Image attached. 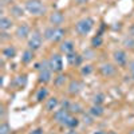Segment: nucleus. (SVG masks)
<instances>
[{
	"instance_id": "nucleus-1",
	"label": "nucleus",
	"mask_w": 134,
	"mask_h": 134,
	"mask_svg": "<svg viewBox=\"0 0 134 134\" xmlns=\"http://www.w3.org/2000/svg\"><path fill=\"white\" fill-rule=\"evenodd\" d=\"M94 19L90 18V16H86V18H82L81 20H78L76 21V24H75V31L78 35H81V36H86L88 35L93 28H94Z\"/></svg>"
},
{
	"instance_id": "nucleus-2",
	"label": "nucleus",
	"mask_w": 134,
	"mask_h": 134,
	"mask_svg": "<svg viewBox=\"0 0 134 134\" xmlns=\"http://www.w3.org/2000/svg\"><path fill=\"white\" fill-rule=\"evenodd\" d=\"M24 9L31 16H42L46 14V5L42 0H27Z\"/></svg>"
},
{
	"instance_id": "nucleus-3",
	"label": "nucleus",
	"mask_w": 134,
	"mask_h": 134,
	"mask_svg": "<svg viewBox=\"0 0 134 134\" xmlns=\"http://www.w3.org/2000/svg\"><path fill=\"white\" fill-rule=\"evenodd\" d=\"M43 34L40 32V31H38V30H34L32 32H31V35H30V38L27 39V47L30 48V50H32V51H38V50H40V47H42V44H43Z\"/></svg>"
},
{
	"instance_id": "nucleus-4",
	"label": "nucleus",
	"mask_w": 134,
	"mask_h": 134,
	"mask_svg": "<svg viewBox=\"0 0 134 134\" xmlns=\"http://www.w3.org/2000/svg\"><path fill=\"white\" fill-rule=\"evenodd\" d=\"M48 63H50V67L54 74H59L64 69V62H63L62 54H52L48 59Z\"/></svg>"
},
{
	"instance_id": "nucleus-5",
	"label": "nucleus",
	"mask_w": 134,
	"mask_h": 134,
	"mask_svg": "<svg viewBox=\"0 0 134 134\" xmlns=\"http://www.w3.org/2000/svg\"><path fill=\"white\" fill-rule=\"evenodd\" d=\"M71 115H72V114L70 113L69 110L59 107V109H57V110L54 111V114H52V119H54V122H57V124H59V125L64 126V124L67 122V119H69Z\"/></svg>"
},
{
	"instance_id": "nucleus-6",
	"label": "nucleus",
	"mask_w": 134,
	"mask_h": 134,
	"mask_svg": "<svg viewBox=\"0 0 134 134\" xmlns=\"http://www.w3.org/2000/svg\"><path fill=\"white\" fill-rule=\"evenodd\" d=\"M113 60L115 63V66L118 67H127L129 64V58H127V54L125 50H115L113 52Z\"/></svg>"
},
{
	"instance_id": "nucleus-7",
	"label": "nucleus",
	"mask_w": 134,
	"mask_h": 134,
	"mask_svg": "<svg viewBox=\"0 0 134 134\" xmlns=\"http://www.w3.org/2000/svg\"><path fill=\"white\" fill-rule=\"evenodd\" d=\"M30 35H31V27L28 23H21L15 30V36L19 40H26L30 38Z\"/></svg>"
},
{
	"instance_id": "nucleus-8",
	"label": "nucleus",
	"mask_w": 134,
	"mask_h": 134,
	"mask_svg": "<svg viewBox=\"0 0 134 134\" xmlns=\"http://www.w3.org/2000/svg\"><path fill=\"white\" fill-rule=\"evenodd\" d=\"M99 74L105 76V78H111V76H114L115 72H117V67L115 64L113 63H102L99 66V69H98Z\"/></svg>"
},
{
	"instance_id": "nucleus-9",
	"label": "nucleus",
	"mask_w": 134,
	"mask_h": 134,
	"mask_svg": "<svg viewBox=\"0 0 134 134\" xmlns=\"http://www.w3.org/2000/svg\"><path fill=\"white\" fill-rule=\"evenodd\" d=\"M48 21L50 24L54 26V27H62V24L64 23V15L62 11H54V12L50 14V18H48Z\"/></svg>"
},
{
	"instance_id": "nucleus-10",
	"label": "nucleus",
	"mask_w": 134,
	"mask_h": 134,
	"mask_svg": "<svg viewBox=\"0 0 134 134\" xmlns=\"http://www.w3.org/2000/svg\"><path fill=\"white\" fill-rule=\"evenodd\" d=\"M66 60H67V63H69L70 66L79 67V66H82L85 58H83V55H81V54H78V52L74 51L71 54H67L66 55Z\"/></svg>"
},
{
	"instance_id": "nucleus-11",
	"label": "nucleus",
	"mask_w": 134,
	"mask_h": 134,
	"mask_svg": "<svg viewBox=\"0 0 134 134\" xmlns=\"http://www.w3.org/2000/svg\"><path fill=\"white\" fill-rule=\"evenodd\" d=\"M82 91V83L81 81H78V79H72L70 81L69 86H67V93H69L71 97H76V95H79Z\"/></svg>"
},
{
	"instance_id": "nucleus-12",
	"label": "nucleus",
	"mask_w": 134,
	"mask_h": 134,
	"mask_svg": "<svg viewBox=\"0 0 134 134\" xmlns=\"http://www.w3.org/2000/svg\"><path fill=\"white\" fill-rule=\"evenodd\" d=\"M59 51H60V54H64V55L74 52L75 51V43L72 40H63L59 44Z\"/></svg>"
},
{
	"instance_id": "nucleus-13",
	"label": "nucleus",
	"mask_w": 134,
	"mask_h": 134,
	"mask_svg": "<svg viewBox=\"0 0 134 134\" xmlns=\"http://www.w3.org/2000/svg\"><path fill=\"white\" fill-rule=\"evenodd\" d=\"M60 106V100L57 97H50L46 100V111L47 113H54L55 110Z\"/></svg>"
},
{
	"instance_id": "nucleus-14",
	"label": "nucleus",
	"mask_w": 134,
	"mask_h": 134,
	"mask_svg": "<svg viewBox=\"0 0 134 134\" xmlns=\"http://www.w3.org/2000/svg\"><path fill=\"white\" fill-rule=\"evenodd\" d=\"M2 55H3V58L4 59H14L16 57V48L12 46V44H8V46H5L3 50H2Z\"/></svg>"
},
{
	"instance_id": "nucleus-15",
	"label": "nucleus",
	"mask_w": 134,
	"mask_h": 134,
	"mask_svg": "<svg viewBox=\"0 0 134 134\" xmlns=\"http://www.w3.org/2000/svg\"><path fill=\"white\" fill-rule=\"evenodd\" d=\"M64 35H66V30L64 28L55 27V31H54V35H52L51 42L52 43H62L63 39H64Z\"/></svg>"
},
{
	"instance_id": "nucleus-16",
	"label": "nucleus",
	"mask_w": 134,
	"mask_h": 134,
	"mask_svg": "<svg viewBox=\"0 0 134 134\" xmlns=\"http://www.w3.org/2000/svg\"><path fill=\"white\" fill-rule=\"evenodd\" d=\"M88 113H90L94 118H100L105 114V107H103V105H93L88 109Z\"/></svg>"
},
{
	"instance_id": "nucleus-17",
	"label": "nucleus",
	"mask_w": 134,
	"mask_h": 134,
	"mask_svg": "<svg viewBox=\"0 0 134 134\" xmlns=\"http://www.w3.org/2000/svg\"><path fill=\"white\" fill-rule=\"evenodd\" d=\"M14 27V21L8 16H2L0 18V31H9Z\"/></svg>"
},
{
	"instance_id": "nucleus-18",
	"label": "nucleus",
	"mask_w": 134,
	"mask_h": 134,
	"mask_svg": "<svg viewBox=\"0 0 134 134\" xmlns=\"http://www.w3.org/2000/svg\"><path fill=\"white\" fill-rule=\"evenodd\" d=\"M27 83H28V76L26 74H20L15 78V86H16L18 90H23L27 86Z\"/></svg>"
},
{
	"instance_id": "nucleus-19",
	"label": "nucleus",
	"mask_w": 134,
	"mask_h": 134,
	"mask_svg": "<svg viewBox=\"0 0 134 134\" xmlns=\"http://www.w3.org/2000/svg\"><path fill=\"white\" fill-rule=\"evenodd\" d=\"M34 52H35V51H32V50H30V48L24 50L23 54H21L20 62L23 63V64H30V63L34 60Z\"/></svg>"
},
{
	"instance_id": "nucleus-20",
	"label": "nucleus",
	"mask_w": 134,
	"mask_h": 134,
	"mask_svg": "<svg viewBox=\"0 0 134 134\" xmlns=\"http://www.w3.org/2000/svg\"><path fill=\"white\" fill-rule=\"evenodd\" d=\"M47 97H48V88L46 86H42L36 91L35 99H36V102H43V100H47Z\"/></svg>"
},
{
	"instance_id": "nucleus-21",
	"label": "nucleus",
	"mask_w": 134,
	"mask_h": 134,
	"mask_svg": "<svg viewBox=\"0 0 134 134\" xmlns=\"http://www.w3.org/2000/svg\"><path fill=\"white\" fill-rule=\"evenodd\" d=\"M9 14H11V16H12V18L19 19V18H21V16L24 15V9L21 8L20 5H18V4H14V5L9 7Z\"/></svg>"
},
{
	"instance_id": "nucleus-22",
	"label": "nucleus",
	"mask_w": 134,
	"mask_h": 134,
	"mask_svg": "<svg viewBox=\"0 0 134 134\" xmlns=\"http://www.w3.org/2000/svg\"><path fill=\"white\" fill-rule=\"evenodd\" d=\"M85 109H83V106L79 103V102H71V105H70V109H69V111L72 114V115H78V114H83L85 111H83Z\"/></svg>"
},
{
	"instance_id": "nucleus-23",
	"label": "nucleus",
	"mask_w": 134,
	"mask_h": 134,
	"mask_svg": "<svg viewBox=\"0 0 134 134\" xmlns=\"http://www.w3.org/2000/svg\"><path fill=\"white\" fill-rule=\"evenodd\" d=\"M79 124H81V119L78 118L76 115H71L64 124V127H67V129H76L78 126H79Z\"/></svg>"
},
{
	"instance_id": "nucleus-24",
	"label": "nucleus",
	"mask_w": 134,
	"mask_h": 134,
	"mask_svg": "<svg viewBox=\"0 0 134 134\" xmlns=\"http://www.w3.org/2000/svg\"><path fill=\"white\" fill-rule=\"evenodd\" d=\"M67 82V75L63 74V72H59L57 74V76L54 78V86L55 87H63Z\"/></svg>"
},
{
	"instance_id": "nucleus-25",
	"label": "nucleus",
	"mask_w": 134,
	"mask_h": 134,
	"mask_svg": "<svg viewBox=\"0 0 134 134\" xmlns=\"http://www.w3.org/2000/svg\"><path fill=\"white\" fill-rule=\"evenodd\" d=\"M91 48H99L100 46L103 44V36L99 35V34H97V35H94L91 38Z\"/></svg>"
},
{
	"instance_id": "nucleus-26",
	"label": "nucleus",
	"mask_w": 134,
	"mask_h": 134,
	"mask_svg": "<svg viewBox=\"0 0 134 134\" xmlns=\"http://www.w3.org/2000/svg\"><path fill=\"white\" fill-rule=\"evenodd\" d=\"M122 46L126 50H134V36H131V35L125 36L124 40H122Z\"/></svg>"
},
{
	"instance_id": "nucleus-27",
	"label": "nucleus",
	"mask_w": 134,
	"mask_h": 134,
	"mask_svg": "<svg viewBox=\"0 0 134 134\" xmlns=\"http://www.w3.org/2000/svg\"><path fill=\"white\" fill-rule=\"evenodd\" d=\"M93 71H94L93 64L86 63V64H82V66H81V74H82L83 76H88V75H91V74H93Z\"/></svg>"
},
{
	"instance_id": "nucleus-28",
	"label": "nucleus",
	"mask_w": 134,
	"mask_h": 134,
	"mask_svg": "<svg viewBox=\"0 0 134 134\" xmlns=\"http://www.w3.org/2000/svg\"><path fill=\"white\" fill-rule=\"evenodd\" d=\"M94 119H95V118H94L90 113H88V111H87V113H83V114H82V122H83L86 126L94 125Z\"/></svg>"
},
{
	"instance_id": "nucleus-29",
	"label": "nucleus",
	"mask_w": 134,
	"mask_h": 134,
	"mask_svg": "<svg viewBox=\"0 0 134 134\" xmlns=\"http://www.w3.org/2000/svg\"><path fill=\"white\" fill-rule=\"evenodd\" d=\"M105 99H106V95L103 93H97L93 97V105H103Z\"/></svg>"
},
{
	"instance_id": "nucleus-30",
	"label": "nucleus",
	"mask_w": 134,
	"mask_h": 134,
	"mask_svg": "<svg viewBox=\"0 0 134 134\" xmlns=\"http://www.w3.org/2000/svg\"><path fill=\"white\" fill-rule=\"evenodd\" d=\"M54 31H55V27H54V26H50V27H47L46 30L43 31V38L46 39V40H48V42H51V39H52V35H54Z\"/></svg>"
},
{
	"instance_id": "nucleus-31",
	"label": "nucleus",
	"mask_w": 134,
	"mask_h": 134,
	"mask_svg": "<svg viewBox=\"0 0 134 134\" xmlns=\"http://www.w3.org/2000/svg\"><path fill=\"white\" fill-rule=\"evenodd\" d=\"M0 134H11V126L8 125V122H3L0 125Z\"/></svg>"
},
{
	"instance_id": "nucleus-32",
	"label": "nucleus",
	"mask_w": 134,
	"mask_h": 134,
	"mask_svg": "<svg viewBox=\"0 0 134 134\" xmlns=\"http://www.w3.org/2000/svg\"><path fill=\"white\" fill-rule=\"evenodd\" d=\"M94 48H87V50H85L83 51V58H85V60L86 59H93L94 58V51H93Z\"/></svg>"
},
{
	"instance_id": "nucleus-33",
	"label": "nucleus",
	"mask_w": 134,
	"mask_h": 134,
	"mask_svg": "<svg viewBox=\"0 0 134 134\" xmlns=\"http://www.w3.org/2000/svg\"><path fill=\"white\" fill-rule=\"evenodd\" d=\"M127 70H129V74H130V76L134 79V60H131V62H129V64H127Z\"/></svg>"
},
{
	"instance_id": "nucleus-34",
	"label": "nucleus",
	"mask_w": 134,
	"mask_h": 134,
	"mask_svg": "<svg viewBox=\"0 0 134 134\" xmlns=\"http://www.w3.org/2000/svg\"><path fill=\"white\" fill-rule=\"evenodd\" d=\"M70 105H71V100H69V99H64V100H62V102H60V107L62 109H66V110L70 109Z\"/></svg>"
},
{
	"instance_id": "nucleus-35",
	"label": "nucleus",
	"mask_w": 134,
	"mask_h": 134,
	"mask_svg": "<svg viewBox=\"0 0 134 134\" xmlns=\"http://www.w3.org/2000/svg\"><path fill=\"white\" fill-rule=\"evenodd\" d=\"M74 2V4H76V5H86L90 0H72Z\"/></svg>"
},
{
	"instance_id": "nucleus-36",
	"label": "nucleus",
	"mask_w": 134,
	"mask_h": 134,
	"mask_svg": "<svg viewBox=\"0 0 134 134\" xmlns=\"http://www.w3.org/2000/svg\"><path fill=\"white\" fill-rule=\"evenodd\" d=\"M43 127H36V129H32L30 131V134H43Z\"/></svg>"
},
{
	"instance_id": "nucleus-37",
	"label": "nucleus",
	"mask_w": 134,
	"mask_h": 134,
	"mask_svg": "<svg viewBox=\"0 0 134 134\" xmlns=\"http://www.w3.org/2000/svg\"><path fill=\"white\" fill-rule=\"evenodd\" d=\"M9 38H11V35H9L7 31H2V42H4V40H7Z\"/></svg>"
},
{
	"instance_id": "nucleus-38",
	"label": "nucleus",
	"mask_w": 134,
	"mask_h": 134,
	"mask_svg": "<svg viewBox=\"0 0 134 134\" xmlns=\"http://www.w3.org/2000/svg\"><path fill=\"white\" fill-rule=\"evenodd\" d=\"M14 0H2V7H5V5H14Z\"/></svg>"
},
{
	"instance_id": "nucleus-39",
	"label": "nucleus",
	"mask_w": 134,
	"mask_h": 134,
	"mask_svg": "<svg viewBox=\"0 0 134 134\" xmlns=\"http://www.w3.org/2000/svg\"><path fill=\"white\" fill-rule=\"evenodd\" d=\"M64 134H79V131H76V129H69Z\"/></svg>"
},
{
	"instance_id": "nucleus-40",
	"label": "nucleus",
	"mask_w": 134,
	"mask_h": 134,
	"mask_svg": "<svg viewBox=\"0 0 134 134\" xmlns=\"http://www.w3.org/2000/svg\"><path fill=\"white\" fill-rule=\"evenodd\" d=\"M129 34L131 36H134V24H131L130 27H129Z\"/></svg>"
},
{
	"instance_id": "nucleus-41",
	"label": "nucleus",
	"mask_w": 134,
	"mask_h": 134,
	"mask_svg": "<svg viewBox=\"0 0 134 134\" xmlns=\"http://www.w3.org/2000/svg\"><path fill=\"white\" fill-rule=\"evenodd\" d=\"M93 134H107L105 130H97V131H94Z\"/></svg>"
},
{
	"instance_id": "nucleus-42",
	"label": "nucleus",
	"mask_w": 134,
	"mask_h": 134,
	"mask_svg": "<svg viewBox=\"0 0 134 134\" xmlns=\"http://www.w3.org/2000/svg\"><path fill=\"white\" fill-rule=\"evenodd\" d=\"M129 134H134V127H131V129L129 130Z\"/></svg>"
}]
</instances>
